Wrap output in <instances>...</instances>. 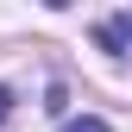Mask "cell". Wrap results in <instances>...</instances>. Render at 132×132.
I'll return each instance as SVG.
<instances>
[{
  "label": "cell",
  "instance_id": "1",
  "mask_svg": "<svg viewBox=\"0 0 132 132\" xmlns=\"http://www.w3.org/2000/svg\"><path fill=\"white\" fill-rule=\"evenodd\" d=\"M94 44H101L107 57H126V51H132V6H126V13H113V19H101V25H94Z\"/></svg>",
  "mask_w": 132,
  "mask_h": 132
},
{
  "label": "cell",
  "instance_id": "3",
  "mask_svg": "<svg viewBox=\"0 0 132 132\" xmlns=\"http://www.w3.org/2000/svg\"><path fill=\"white\" fill-rule=\"evenodd\" d=\"M6 113H13V88H0V120H6Z\"/></svg>",
  "mask_w": 132,
  "mask_h": 132
},
{
  "label": "cell",
  "instance_id": "2",
  "mask_svg": "<svg viewBox=\"0 0 132 132\" xmlns=\"http://www.w3.org/2000/svg\"><path fill=\"white\" fill-rule=\"evenodd\" d=\"M63 132H113V126H107V120H69Z\"/></svg>",
  "mask_w": 132,
  "mask_h": 132
}]
</instances>
